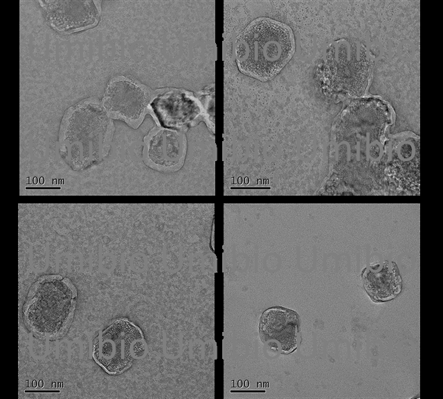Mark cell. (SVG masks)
<instances>
[{"label": "cell", "mask_w": 443, "mask_h": 399, "mask_svg": "<svg viewBox=\"0 0 443 399\" xmlns=\"http://www.w3.org/2000/svg\"><path fill=\"white\" fill-rule=\"evenodd\" d=\"M299 332V317L290 309L276 306L266 310L262 315L260 334L264 342L278 344L282 353L296 350Z\"/></svg>", "instance_id": "8992f818"}, {"label": "cell", "mask_w": 443, "mask_h": 399, "mask_svg": "<svg viewBox=\"0 0 443 399\" xmlns=\"http://www.w3.org/2000/svg\"><path fill=\"white\" fill-rule=\"evenodd\" d=\"M150 95L147 90L134 81L119 77L112 80L105 93V109L129 122L138 120L147 108Z\"/></svg>", "instance_id": "277c9868"}, {"label": "cell", "mask_w": 443, "mask_h": 399, "mask_svg": "<svg viewBox=\"0 0 443 399\" xmlns=\"http://www.w3.org/2000/svg\"><path fill=\"white\" fill-rule=\"evenodd\" d=\"M152 107L165 127L179 128L188 122L197 111L194 101L184 93L170 91L158 95Z\"/></svg>", "instance_id": "52a82bcc"}, {"label": "cell", "mask_w": 443, "mask_h": 399, "mask_svg": "<svg viewBox=\"0 0 443 399\" xmlns=\"http://www.w3.org/2000/svg\"><path fill=\"white\" fill-rule=\"evenodd\" d=\"M146 344L144 338L136 340L132 346V355L134 358H140L145 355Z\"/></svg>", "instance_id": "30bf717a"}, {"label": "cell", "mask_w": 443, "mask_h": 399, "mask_svg": "<svg viewBox=\"0 0 443 399\" xmlns=\"http://www.w3.org/2000/svg\"><path fill=\"white\" fill-rule=\"evenodd\" d=\"M295 51L292 30L268 17L252 21L236 41L235 56L243 73L265 82L273 78Z\"/></svg>", "instance_id": "6da1fadb"}, {"label": "cell", "mask_w": 443, "mask_h": 399, "mask_svg": "<svg viewBox=\"0 0 443 399\" xmlns=\"http://www.w3.org/2000/svg\"><path fill=\"white\" fill-rule=\"evenodd\" d=\"M47 22L62 33L91 28L99 21L100 12L93 1H42Z\"/></svg>", "instance_id": "5b68a950"}, {"label": "cell", "mask_w": 443, "mask_h": 399, "mask_svg": "<svg viewBox=\"0 0 443 399\" xmlns=\"http://www.w3.org/2000/svg\"><path fill=\"white\" fill-rule=\"evenodd\" d=\"M76 290L60 276L42 277L30 288L23 308L26 326L42 338H57L69 327L76 302Z\"/></svg>", "instance_id": "7a4b0ae2"}, {"label": "cell", "mask_w": 443, "mask_h": 399, "mask_svg": "<svg viewBox=\"0 0 443 399\" xmlns=\"http://www.w3.org/2000/svg\"><path fill=\"white\" fill-rule=\"evenodd\" d=\"M144 338L141 330L126 319L111 324L96 338L94 360L108 373L118 374L131 366L134 343Z\"/></svg>", "instance_id": "3957f363"}, {"label": "cell", "mask_w": 443, "mask_h": 399, "mask_svg": "<svg viewBox=\"0 0 443 399\" xmlns=\"http://www.w3.org/2000/svg\"><path fill=\"white\" fill-rule=\"evenodd\" d=\"M364 287L371 299L377 302L391 300L401 290V279L399 272L392 267L385 266L380 271L365 273Z\"/></svg>", "instance_id": "ba28073f"}, {"label": "cell", "mask_w": 443, "mask_h": 399, "mask_svg": "<svg viewBox=\"0 0 443 399\" xmlns=\"http://www.w3.org/2000/svg\"><path fill=\"white\" fill-rule=\"evenodd\" d=\"M181 138L178 133L161 129L154 133L148 143V156L156 164L171 167L177 165L182 152Z\"/></svg>", "instance_id": "9c48e42d"}]
</instances>
